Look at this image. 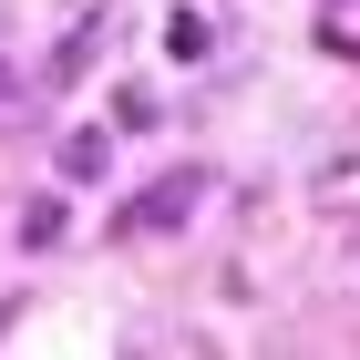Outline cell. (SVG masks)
<instances>
[{
  "instance_id": "1",
  "label": "cell",
  "mask_w": 360,
  "mask_h": 360,
  "mask_svg": "<svg viewBox=\"0 0 360 360\" xmlns=\"http://www.w3.org/2000/svg\"><path fill=\"white\" fill-rule=\"evenodd\" d=\"M195 206H206V175H165V186L144 195V206H134L124 226H134V237H165V226H186Z\"/></svg>"
},
{
  "instance_id": "2",
  "label": "cell",
  "mask_w": 360,
  "mask_h": 360,
  "mask_svg": "<svg viewBox=\"0 0 360 360\" xmlns=\"http://www.w3.org/2000/svg\"><path fill=\"white\" fill-rule=\"evenodd\" d=\"M103 165H113V134H103V124H72V134H62V175H72V186H93Z\"/></svg>"
},
{
  "instance_id": "3",
  "label": "cell",
  "mask_w": 360,
  "mask_h": 360,
  "mask_svg": "<svg viewBox=\"0 0 360 360\" xmlns=\"http://www.w3.org/2000/svg\"><path fill=\"white\" fill-rule=\"evenodd\" d=\"M165 52L175 62H206V52H217V21H206V11H175V21H165Z\"/></svg>"
},
{
  "instance_id": "4",
  "label": "cell",
  "mask_w": 360,
  "mask_h": 360,
  "mask_svg": "<svg viewBox=\"0 0 360 360\" xmlns=\"http://www.w3.org/2000/svg\"><path fill=\"white\" fill-rule=\"evenodd\" d=\"M62 226H72L62 195H31V206H21V248H62Z\"/></svg>"
},
{
  "instance_id": "5",
  "label": "cell",
  "mask_w": 360,
  "mask_h": 360,
  "mask_svg": "<svg viewBox=\"0 0 360 360\" xmlns=\"http://www.w3.org/2000/svg\"><path fill=\"white\" fill-rule=\"evenodd\" d=\"M93 52H103V21H72V41L52 52V83H72V72H93Z\"/></svg>"
},
{
  "instance_id": "6",
  "label": "cell",
  "mask_w": 360,
  "mask_h": 360,
  "mask_svg": "<svg viewBox=\"0 0 360 360\" xmlns=\"http://www.w3.org/2000/svg\"><path fill=\"white\" fill-rule=\"evenodd\" d=\"M319 41H330V52H360V11H350V0H340L330 21H319Z\"/></svg>"
},
{
  "instance_id": "7",
  "label": "cell",
  "mask_w": 360,
  "mask_h": 360,
  "mask_svg": "<svg viewBox=\"0 0 360 360\" xmlns=\"http://www.w3.org/2000/svg\"><path fill=\"white\" fill-rule=\"evenodd\" d=\"M11 113H21V83H11V72H0V124H11Z\"/></svg>"
},
{
  "instance_id": "8",
  "label": "cell",
  "mask_w": 360,
  "mask_h": 360,
  "mask_svg": "<svg viewBox=\"0 0 360 360\" xmlns=\"http://www.w3.org/2000/svg\"><path fill=\"white\" fill-rule=\"evenodd\" d=\"M0 41H11V0H0Z\"/></svg>"
},
{
  "instance_id": "9",
  "label": "cell",
  "mask_w": 360,
  "mask_h": 360,
  "mask_svg": "<svg viewBox=\"0 0 360 360\" xmlns=\"http://www.w3.org/2000/svg\"><path fill=\"white\" fill-rule=\"evenodd\" d=\"M350 248H360V217H350Z\"/></svg>"
}]
</instances>
